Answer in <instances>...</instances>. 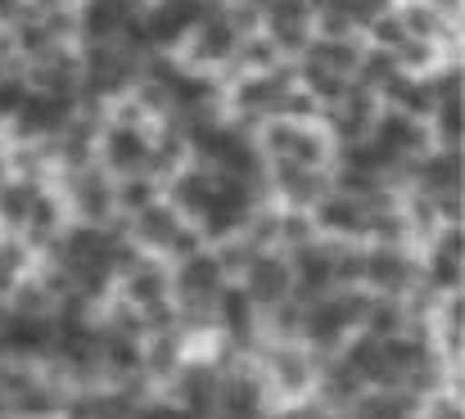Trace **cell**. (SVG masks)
I'll use <instances>...</instances> for the list:
<instances>
[{
	"instance_id": "obj_1",
	"label": "cell",
	"mask_w": 465,
	"mask_h": 419,
	"mask_svg": "<svg viewBox=\"0 0 465 419\" xmlns=\"http://www.w3.org/2000/svg\"><path fill=\"white\" fill-rule=\"evenodd\" d=\"M420 279L411 244H361V288L380 297H402Z\"/></svg>"
},
{
	"instance_id": "obj_2",
	"label": "cell",
	"mask_w": 465,
	"mask_h": 419,
	"mask_svg": "<svg viewBox=\"0 0 465 419\" xmlns=\"http://www.w3.org/2000/svg\"><path fill=\"white\" fill-rule=\"evenodd\" d=\"M150 132H154V127H118V122H104V132H100V140H95V162H100L109 176L145 171V158H150Z\"/></svg>"
},
{
	"instance_id": "obj_3",
	"label": "cell",
	"mask_w": 465,
	"mask_h": 419,
	"mask_svg": "<svg viewBox=\"0 0 465 419\" xmlns=\"http://www.w3.org/2000/svg\"><path fill=\"white\" fill-rule=\"evenodd\" d=\"M366 212L371 208L361 199H348L339 190H325L308 208L316 235H325V239H352V244H366Z\"/></svg>"
},
{
	"instance_id": "obj_4",
	"label": "cell",
	"mask_w": 465,
	"mask_h": 419,
	"mask_svg": "<svg viewBox=\"0 0 465 419\" xmlns=\"http://www.w3.org/2000/svg\"><path fill=\"white\" fill-rule=\"evenodd\" d=\"M167 271H172V302H213L222 293V284H226L213 248L176 258V262H167Z\"/></svg>"
},
{
	"instance_id": "obj_5",
	"label": "cell",
	"mask_w": 465,
	"mask_h": 419,
	"mask_svg": "<svg viewBox=\"0 0 465 419\" xmlns=\"http://www.w3.org/2000/svg\"><path fill=\"white\" fill-rule=\"evenodd\" d=\"M244 293L258 302V307H276L294 293V271H290V258L281 248H267V253H253L249 267H244Z\"/></svg>"
},
{
	"instance_id": "obj_6",
	"label": "cell",
	"mask_w": 465,
	"mask_h": 419,
	"mask_svg": "<svg viewBox=\"0 0 465 419\" xmlns=\"http://www.w3.org/2000/svg\"><path fill=\"white\" fill-rule=\"evenodd\" d=\"M262 176L285 199V208H312L330 190V176L321 167H303V162H290V158H267Z\"/></svg>"
},
{
	"instance_id": "obj_7",
	"label": "cell",
	"mask_w": 465,
	"mask_h": 419,
	"mask_svg": "<svg viewBox=\"0 0 465 419\" xmlns=\"http://www.w3.org/2000/svg\"><path fill=\"white\" fill-rule=\"evenodd\" d=\"M163 199L185 217V221H194L213 199H217V180H213V167H203V162H185V167H176L167 180H163Z\"/></svg>"
},
{
	"instance_id": "obj_8",
	"label": "cell",
	"mask_w": 465,
	"mask_h": 419,
	"mask_svg": "<svg viewBox=\"0 0 465 419\" xmlns=\"http://www.w3.org/2000/svg\"><path fill=\"white\" fill-rule=\"evenodd\" d=\"M181 221H185V217H181L167 199H154L150 208H141V212L127 217V235H132V244H136L141 253H158V258H163Z\"/></svg>"
},
{
	"instance_id": "obj_9",
	"label": "cell",
	"mask_w": 465,
	"mask_h": 419,
	"mask_svg": "<svg viewBox=\"0 0 465 419\" xmlns=\"http://www.w3.org/2000/svg\"><path fill=\"white\" fill-rule=\"evenodd\" d=\"M393 9H398L407 36H416V41H439L443 32H452V14H443L434 0H393Z\"/></svg>"
},
{
	"instance_id": "obj_10",
	"label": "cell",
	"mask_w": 465,
	"mask_h": 419,
	"mask_svg": "<svg viewBox=\"0 0 465 419\" xmlns=\"http://www.w3.org/2000/svg\"><path fill=\"white\" fill-rule=\"evenodd\" d=\"M154 199H163V180H154L150 171H132V176H114V212L132 217L141 208H150Z\"/></svg>"
},
{
	"instance_id": "obj_11",
	"label": "cell",
	"mask_w": 465,
	"mask_h": 419,
	"mask_svg": "<svg viewBox=\"0 0 465 419\" xmlns=\"http://www.w3.org/2000/svg\"><path fill=\"white\" fill-rule=\"evenodd\" d=\"M36 190H41V180H27V176H9L0 185V230H23Z\"/></svg>"
},
{
	"instance_id": "obj_12",
	"label": "cell",
	"mask_w": 465,
	"mask_h": 419,
	"mask_svg": "<svg viewBox=\"0 0 465 419\" xmlns=\"http://www.w3.org/2000/svg\"><path fill=\"white\" fill-rule=\"evenodd\" d=\"M32 262H36V253L27 248V239L18 230H0V297L32 271Z\"/></svg>"
},
{
	"instance_id": "obj_13",
	"label": "cell",
	"mask_w": 465,
	"mask_h": 419,
	"mask_svg": "<svg viewBox=\"0 0 465 419\" xmlns=\"http://www.w3.org/2000/svg\"><path fill=\"white\" fill-rule=\"evenodd\" d=\"M27 9V0H0V23H14Z\"/></svg>"
},
{
	"instance_id": "obj_14",
	"label": "cell",
	"mask_w": 465,
	"mask_h": 419,
	"mask_svg": "<svg viewBox=\"0 0 465 419\" xmlns=\"http://www.w3.org/2000/svg\"><path fill=\"white\" fill-rule=\"evenodd\" d=\"M9 176H14V171H9V153H5V149H0V185H5V180H9Z\"/></svg>"
}]
</instances>
